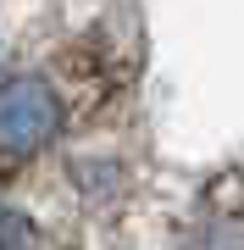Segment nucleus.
<instances>
[{
	"label": "nucleus",
	"mask_w": 244,
	"mask_h": 250,
	"mask_svg": "<svg viewBox=\"0 0 244 250\" xmlns=\"http://www.w3.org/2000/svg\"><path fill=\"white\" fill-rule=\"evenodd\" d=\"M61 128V100L39 72H17L0 83V150L6 156H34L39 145L56 139Z\"/></svg>",
	"instance_id": "obj_1"
}]
</instances>
